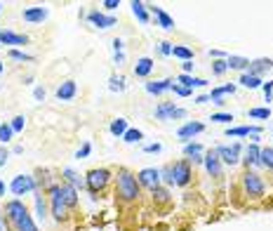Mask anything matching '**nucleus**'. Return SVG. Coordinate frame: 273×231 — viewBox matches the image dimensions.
Wrapping results in <instances>:
<instances>
[{
	"instance_id": "obj_1",
	"label": "nucleus",
	"mask_w": 273,
	"mask_h": 231,
	"mask_svg": "<svg viewBox=\"0 0 273 231\" xmlns=\"http://www.w3.org/2000/svg\"><path fill=\"white\" fill-rule=\"evenodd\" d=\"M116 196L123 200V203H134V200H139L141 186H139V182H137V175H132V172H130V170H125V168L118 170Z\"/></svg>"
},
{
	"instance_id": "obj_2",
	"label": "nucleus",
	"mask_w": 273,
	"mask_h": 231,
	"mask_svg": "<svg viewBox=\"0 0 273 231\" xmlns=\"http://www.w3.org/2000/svg\"><path fill=\"white\" fill-rule=\"evenodd\" d=\"M160 175H163L165 184L170 186H186L193 177V172H191V163L188 161H177V163H170V165H165L160 170Z\"/></svg>"
},
{
	"instance_id": "obj_3",
	"label": "nucleus",
	"mask_w": 273,
	"mask_h": 231,
	"mask_svg": "<svg viewBox=\"0 0 273 231\" xmlns=\"http://www.w3.org/2000/svg\"><path fill=\"white\" fill-rule=\"evenodd\" d=\"M240 184H242V191H245V196H250V198H261V196L266 193L264 179L259 177L257 172H252V170H247V172L242 175Z\"/></svg>"
},
{
	"instance_id": "obj_4",
	"label": "nucleus",
	"mask_w": 273,
	"mask_h": 231,
	"mask_svg": "<svg viewBox=\"0 0 273 231\" xmlns=\"http://www.w3.org/2000/svg\"><path fill=\"white\" fill-rule=\"evenodd\" d=\"M109 182H111V172L106 168H94L85 175V186L90 189V193L104 191L109 186Z\"/></svg>"
},
{
	"instance_id": "obj_5",
	"label": "nucleus",
	"mask_w": 273,
	"mask_h": 231,
	"mask_svg": "<svg viewBox=\"0 0 273 231\" xmlns=\"http://www.w3.org/2000/svg\"><path fill=\"white\" fill-rule=\"evenodd\" d=\"M50 215L55 217L57 222L66 219V203H64V196H62V184H52L50 186Z\"/></svg>"
},
{
	"instance_id": "obj_6",
	"label": "nucleus",
	"mask_w": 273,
	"mask_h": 231,
	"mask_svg": "<svg viewBox=\"0 0 273 231\" xmlns=\"http://www.w3.org/2000/svg\"><path fill=\"white\" fill-rule=\"evenodd\" d=\"M240 151H242L240 142L217 147V156H219V161H221V165H238L240 163Z\"/></svg>"
},
{
	"instance_id": "obj_7",
	"label": "nucleus",
	"mask_w": 273,
	"mask_h": 231,
	"mask_svg": "<svg viewBox=\"0 0 273 231\" xmlns=\"http://www.w3.org/2000/svg\"><path fill=\"white\" fill-rule=\"evenodd\" d=\"M38 189V182L31 177V175H17L12 179V184H10V191L15 193V196H26V193H31Z\"/></svg>"
},
{
	"instance_id": "obj_8",
	"label": "nucleus",
	"mask_w": 273,
	"mask_h": 231,
	"mask_svg": "<svg viewBox=\"0 0 273 231\" xmlns=\"http://www.w3.org/2000/svg\"><path fill=\"white\" fill-rule=\"evenodd\" d=\"M137 182H139V186H146V189H158L160 186V182H163V175H160V170L158 168H144L139 170V175H137Z\"/></svg>"
},
{
	"instance_id": "obj_9",
	"label": "nucleus",
	"mask_w": 273,
	"mask_h": 231,
	"mask_svg": "<svg viewBox=\"0 0 273 231\" xmlns=\"http://www.w3.org/2000/svg\"><path fill=\"white\" fill-rule=\"evenodd\" d=\"M87 22L92 24L94 29L106 31V29H111V26H116V17L104 15V12H99V10H90V12H87Z\"/></svg>"
},
{
	"instance_id": "obj_10",
	"label": "nucleus",
	"mask_w": 273,
	"mask_h": 231,
	"mask_svg": "<svg viewBox=\"0 0 273 231\" xmlns=\"http://www.w3.org/2000/svg\"><path fill=\"white\" fill-rule=\"evenodd\" d=\"M26 212H29V208L24 205V200L15 198V200H10V203H5V217H8L10 224H15L17 219L22 215H26Z\"/></svg>"
},
{
	"instance_id": "obj_11",
	"label": "nucleus",
	"mask_w": 273,
	"mask_h": 231,
	"mask_svg": "<svg viewBox=\"0 0 273 231\" xmlns=\"http://www.w3.org/2000/svg\"><path fill=\"white\" fill-rule=\"evenodd\" d=\"M203 130H205V125L200 123V121H188V123H184L179 130H177V137L184 139V142H191L195 135H200Z\"/></svg>"
},
{
	"instance_id": "obj_12",
	"label": "nucleus",
	"mask_w": 273,
	"mask_h": 231,
	"mask_svg": "<svg viewBox=\"0 0 273 231\" xmlns=\"http://www.w3.org/2000/svg\"><path fill=\"white\" fill-rule=\"evenodd\" d=\"M203 165L210 177H221V161H219V156H217V149H210V151L205 154Z\"/></svg>"
},
{
	"instance_id": "obj_13",
	"label": "nucleus",
	"mask_w": 273,
	"mask_h": 231,
	"mask_svg": "<svg viewBox=\"0 0 273 231\" xmlns=\"http://www.w3.org/2000/svg\"><path fill=\"white\" fill-rule=\"evenodd\" d=\"M146 10L151 12V15H156L158 26H163L165 31H172V29H174V19H172L163 8H158V5H146Z\"/></svg>"
},
{
	"instance_id": "obj_14",
	"label": "nucleus",
	"mask_w": 273,
	"mask_h": 231,
	"mask_svg": "<svg viewBox=\"0 0 273 231\" xmlns=\"http://www.w3.org/2000/svg\"><path fill=\"white\" fill-rule=\"evenodd\" d=\"M47 15H50L47 8H38V5H36V8H26L22 12L24 22H29V24H43L47 19Z\"/></svg>"
},
{
	"instance_id": "obj_15",
	"label": "nucleus",
	"mask_w": 273,
	"mask_h": 231,
	"mask_svg": "<svg viewBox=\"0 0 273 231\" xmlns=\"http://www.w3.org/2000/svg\"><path fill=\"white\" fill-rule=\"evenodd\" d=\"M76 94H78V85H76V80H64V83L57 87V99L59 101H71Z\"/></svg>"
},
{
	"instance_id": "obj_16",
	"label": "nucleus",
	"mask_w": 273,
	"mask_h": 231,
	"mask_svg": "<svg viewBox=\"0 0 273 231\" xmlns=\"http://www.w3.org/2000/svg\"><path fill=\"white\" fill-rule=\"evenodd\" d=\"M254 137V135H261V128L259 125H238V128H228L226 137Z\"/></svg>"
},
{
	"instance_id": "obj_17",
	"label": "nucleus",
	"mask_w": 273,
	"mask_h": 231,
	"mask_svg": "<svg viewBox=\"0 0 273 231\" xmlns=\"http://www.w3.org/2000/svg\"><path fill=\"white\" fill-rule=\"evenodd\" d=\"M153 59L151 57H141V59H137V64H134V76L137 78H148L151 76V71H153Z\"/></svg>"
},
{
	"instance_id": "obj_18",
	"label": "nucleus",
	"mask_w": 273,
	"mask_h": 231,
	"mask_svg": "<svg viewBox=\"0 0 273 231\" xmlns=\"http://www.w3.org/2000/svg\"><path fill=\"white\" fill-rule=\"evenodd\" d=\"M172 85H174V80H170V78H165V80H151V83H146V92L148 94H163L167 92V90H172Z\"/></svg>"
},
{
	"instance_id": "obj_19",
	"label": "nucleus",
	"mask_w": 273,
	"mask_h": 231,
	"mask_svg": "<svg viewBox=\"0 0 273 231\" xmlns=\"http://www.w3.org/2000/svg\"><path fill=\"white\" fill-rule=\"evenodd\" d=\"M0 43H3V45H26V43H29V36L12 33V31H0Z\"/></svg>"
},
{
	"instance_id": "obj_20",
	"label": "nucleus",
	"mask_w": 273,
	"mask_h": 231,
	"mask_svg": "<svg viewBox=\"0 0 273 231\" xmlns=\"http://www.w3.org/2000/svg\"><path fill=\"white\" fill-rule=\"evenodd\" d=\"M226 64H228V69L242 71V73H247V69H250V59H247V57H240V54H231V57H226Z\"/></svg>"
},
{
	"instance_id": "obj_21",
	"label": "nucleus",
	"mask_w": 273,
	"mask_h": 231,
	"mask_svg": "<svg viewBox=\"0 0 273 231\" xmlns=\"http://www.w3.org/2000/svg\"><path fill=\"white\" fill-rule=\"evenodd\" d=\"M268 69H273V59H254V62H250L247 73H250V76H259V78H261V73L268 71Z\"/></svg>"
},
{
	"instance_id": "obj_22",
	"label": "nucleus",
	"mask_w": 273,
	"mask_h": 231,
	"mask_svg": "<svg viewBox=\"0 0 273 231\" xmlns=\"http://www.w3.org/2000/svg\"><path fill=\"white\" fill-rule=\"evenodd\" d=\"M259 151H261L259 144H254V142L247 144V147H245V158H242V163H245L247 168H250V165H259Z\"/></svg>"
},
{
	"instance_id": "obj_23",
	"label": "nucleus",
	"mask_w": 273,
	"mask_h": 231,
	"mask_svg": "<svg viewBox=\"0 0 273 231\" xmlns=\"http://www.w3.org/2000/svg\"><path fill=\"white\" fill-rule=\"evenodd\" d=\"M12 226H15V231H38V226H36V222H33L31 212H26V215H22L15 224H12Z\"/></svg>"
},
{
	"instance_id": "obj_24",
	"label": "nucleus",
	"mask_w": 273,
	"mask_h": 231,
	"mask_svg": "<svg viewBox=\"0 0 273 231\" xmlns=\"http://www.w3.org/2000/svg\"><path fill=\"white\" fill-rule=\"evenodd\" d=\"M130 8H132L134 17H137L141 24H148V22H151V17H148V10H146V3H141V0H132V3H130Z\"/></svg>"
},
{
	"instance_id": "obj_25",
	"label": "nucleus",
	"mask_w": 273,
	"mask_h": 231,
	"mask_svg": "<svg viewBox=\"0 0 273 231\" xmlns=\"http://www.w3.org/2000/svg\"><path fill=\"white\" fill-rule=\"evenodd\" d=\"M174 111H177L174 101H163V104H158L156 106V118L158 121H167V118L174 116Z\"/></svg>"
},
{
	"instance_id": "obj_26",
	"label": "nucleus",
	"mask_w": 273,
	"mask_h": 231,
	"mask_svg": "<svg viewBox=\"0 0 273 231\" xmlns=\"http://www.w3.org/2000/svg\"><path fill=\"white\" fill-rule=\"evenodd\" d=\"M62 196H64L66 208H76V205H78V191L71 184H62Z\"/></svg>"
},
{
	"instance_id": "obj_27",
	"label": "nucleus",
	"mask_w": 273,
	"mask_h": 231,
	"mask_svg": "<svg viewBox=\"0 0 273 231\" xmlns=\"http://www.w3.org/2000/svg\"><path fill=\"white\" fill-rule=\"evenodd\" d=\"M62 175L66 177V182H69V184L73 186V189H83V186H85V179L80 177L78 172H73L71 168H64V170H62Z\"/></svg>"
},
{
	"instance_id": "obj_28",
	"label": "nucleus",
	"mask_w": 273,
	"mask_h": 231,
	"mask_svg": "<svg viewBox=\"0 0 273 231\" xmlns=\"http://www.w3.org/2000/svg\"><path fill=\"white\" fill-rule=\"evenodd\" d=\"M172 57H177L181 62H193V50L186 45H172Z\"/></svg>"
},
{
	"instance_id": "obj_29",
	"label": "nucleus",
	"mask_w": 273,
	"mask_h": 231,
	"mask_svg": "<svg viewBox=\"0 0 273 231\" xmlns=\"http://www.w3.org/2000/svg\"><path fill=\"white\" fill-rule=\"evenodd\" d=\"M36 217H38L40 222H45L47 219V203H45V198H43V193L36 189Z\"/></svg>"
},
{
	"instance_id": "obj_30",
	"label": "nucleus",
	"mask_w": 273,
	"mask_h": 231,
	"mask_svg": "<svg viewBox=\"0 0 273 231\" xmlns=\"http://www.w3.org/2000/svg\"><path fill=\"white\" fill-rule=\"evenodd\" d=\"M259 165L273 172V147H264L259 151Z\"/></svg>"
},
{
	"instance_id": "obj_31",
	"label": "nucleus",
	"mask_w": 273,
	"mask_h": 231,
	"mask_svg": "<svg viewBox=\"0 0 273 231\" xmlns=\"http://www.w3.org/2000/svg\"><path fill=\"white\" fill-rule=\"evenodd\" d=\"M109 130H111V135L123 137V135L127 132V121H125V118H113V121H111V125H109Z\"/></svg>"
},
{
	"instance_id": "obj_32",
	"label": "nucleus",
	"mask_w": 273,
	"mask_h": 231,
	"mask_svg": "<svg viewBox=\"0 0 273 231\" xmlns=\"http://www.w3.org/2000/svg\"><path fill=\"white\" fill-rule=\"evenodd\" d=\"M238 83L245 85V87H250V90H257V87H261V85H264V80H261L259 76H250V73H242Z\"/></svg>"
},
{
	"instance_id": "obj_33",
	"label": "nucleus",
	"mask_w": 273,
	"mask_h": 231,
	"mask_svg": "<svg viewBox=\"0 0 273 231\" xmlns=\"http://www.w3.org/2000/svg\"><path fill=\"white\" fill-rule=\"evenodd\" d=\"M203 154V144L200 142H186L184 144V156H186V161L188 158H193V156H200Z\"/></svg>"
},
{
	"instance_id": "obj_34",
	"label": "nucleus",
	"mask_w": 273,
	"mask_h": 231,
	"mask_svg": "<svg viewBox=\"0 0 273 231\" xmlns=\"http://www.w3.org/2000/svg\"><path fill=\"white\" fill-rule=\"evenodd\" d=\"M141 137H144V132L137 130V128H127V132L123 135V142H127V144H137V142H141Z\"/></svg>"
},
{
	"instance_id": "obj_35",
	"label": "nucleus",
	"mask_w": 273,
	"mask_h": 231,
	"mask_svg": "<svg viewBox=\"0 0 273 231\" xmlns=\"http://www.w3.org/2000/svg\"><path fill=\"white\" fill-rule=\"evenodd\" d=\"M127 85H125V78L123 76H111L109 78V90L111 92H123Z\"/></svg>"
},
{
	"instance_id": "obj_36",
	"label": "nucleus",
	"mask_w": 273,
	"mask_h": 231,
	"mask_svg": "<svg viewBox=\"0 0 273 231\" xmlns=\"http://www.w3.org/2000/svg\"><path fill=\"white\" fill-rule=\"evenodd\" d=\"M250 118L266 121V118H271V108H268V106H254V108H250Z\"/></svg>"
},
{
	"instance_id": "obj_37",
	"label": "nucleus",
	"mask_w": 273,
	"mask_h": 231,
	"mask_svg": "<svg viewBox=\"0 0 273 231\" xmlns=\"http://www.w3.org/2000/svg\"><path fill=\"white\" fill-rule=\"evenodd\" d=\"M226 71H228L226 59H214V62H212V73H214V76H224Z\"/></svg>"
},
{
	"instance_id": "obj_38",
	"label": "nucleus",
	"mask_w": 273,
	"mask_h": 231,
	"mask_svg": "<svg viewBox=\"0 0 273 231\" xmlns=\"http://www.w3.org/2000/svg\"><path fill=\"white\" fill-rule=\"evenodd\" d=\"M10 59H15V62H33V54L22 52V50H10Z\"/></svg>"
},
{
	"instance_id": "obj_39",
	"label": "nucleus",
	"mask_w": 273,
	"mask_h": 231,
	"mask_svg": "<svg viewBox=\"0 0 273 231\" xmlns=\"http://www.w3.org/2000/svg\"><path fill=\"white\" fill-rule=\"evenodd\" d=\"M153 200H158V203H167L170 200V191L165 189V186H158V189H153Z\"/></svg>"
},
{
	"instance_id": "obj_40",
	"label": "nucleus",
	"mask_w": 273,
	"mask_h": 231,
	"mask_svg": "<svg viewBox=\"0 0 273 231\" xmlns=\"http://www.w3.org/2000/svg\"><path fill=\"white\" fill-rule=\"evenodd\" d=\"M12 128H10V123H0V144H8L10 139H12Z\"/></svg>"
},
{
	"instance_id": "obj_41",
	"label": "nucleus",
	"mask_w": 273,
	"mask_h": 231,
	"mask_svg": "<svg viewBox=\"0 0 273 231\" xmlns=\"http://www.w3.org/2000/svg\"><path fill=\"white\" fill-rule=\"evenodd\" d=\"M24 125H26V118H24V116H15V118H12V123H10V128H12V132H22L24 130Z\"/></svg>"
},
{
	"instance_id": "obj_42",
	"label": "nucleus",
	"mask_w": 273,
	"mask_h": 231,
	"mask_svg": "<svg viewBox=\"0 0 273 231\" xmlns=\"http://www.w3.org/2000/svg\"><path fill=\"white\" fill-rule=\"evenodd\" d=\"M212 123H231V121H235L233 113H212L210 118Z\"/></svg>"
},
{
	"instance_id": "obj_43",
	"label": "nucleus",
	"mask_w": 273,
	"mask_h": 231,
	"mask_svg": "<svg viewBox=\"0 0 273 231\" xmlns=\"http://www.w3.org/2000/svg\"><path fill=\"white\" fill-rule=\"evenodd\" d=\"M177 83H179L181 87H188V90H193V76H186V73H181V76L177 78Z\"/></svg>"
},
{
	"instance_id": "obj_44",
	"label": "nucleus",
	"mask_w": 273,
	"mask_h": 231,
	"mask_svg": "<svg viewBox=\"0 0 273 231\" xmlns=\"http://www.w3.org/2000/svg\"><path fill=\"white\" fill-rule=\"evenodd\" d=\"M158 52L163 54V57H170V54H172V43H170V40H163V43H158Z\"/></svg>"
},
{
	"instance_id": "obj_45",
	"label": "nucleus",
	"mask_w": 273,
	"mask_h": 231,
	"mask_svg": "<svg viewBox=\"0 0 273 231\" xmlns=\"http://www.w3.org/2000/svg\"><path fill=\"white\" fill-rule=\"evenodd\" d=\"M214 90H217V94H221V97H224V94H233L235 92V85L233 83H226V85H221V87H214Z\"/></svg>"
},
{
	"instance_id": "obj_46",
	"label": "nucleus",
	"mask_w": 273,
	"mask_h": 231,
	"mask_svg": "<svg viewBox=\"0 0 273 231\" xmlns=\"http://www.w3.org/2000/svg\"><path fill=\"white\" fill-rule=\"evenodd\" d=\"M123 47H125L123 38H113V40H111V50H113V54H120V52H123Z\"/></svg>"
},
{
	"instance_id": "obj_47",
	"label": "nucleus",
	"mask_w": 273,
	"mask_h": 231,
	"mask_svg": "<svg viewBox=\"0 0 273 231\" xmlns=\"http://www.w3.org/2000/svg\"><path fill=\"white\" fill-rule=\"evenodd\" d=\"M261 90H264L266 101H273V80H268V83L261 85Z\"/></svg>"
},
{
	"instance_id": "obj_48",
	"label": "nucleus",
	"mask_w": 273,
	"mask_h": 231,
	"mask_svg": "<svg viewBox=\"0 0 273 231\" xmlns=\"http://www.w3.org/2000/svg\"><path fill=\"white\" fill-rule=\"evenodd\" d=\"M90 151H92V144H90V142H85V144H83V147L78 149L76 158H87V156H90Z\"/></svg>"
},
{
	"instance_id": "obj_49",
	"label": "nucleus",
	"mask_w": 273,
	"mask_h": 231,
	"mask_svg": "<svg viewBox=\"0 0 273 231\" xmlns=\"http://www.w3.org/2000/svg\"><path fill=\"white\" fill-rule=\"evenodd\" d=\"M172 90H174V94H179V97H191V92L193 90H188V87H181V85H172Z\"/></svg>"
},
{
	"instance_id": "obj_50",
	"label": "nucleus",
	"mask_w": 273,
	"mask_h": 231,
	"mask_svg": "<svg viewBox=\"0 0 273 231\" xmlns=\"http://www.w3.org/2000/svg\"><path fill=\"white\" fill-rule=\"evenodd\" d=\"M144 151H146V154H160V151H163V144H146V147H144Z\"/></svg>"
},
{
	"instance_id": "obj_51",
	"label": "nucleus",
	"mask_w": 273,
	"mask_h": 231,
	"mask_svg": "<svg viewBox=\"0 0 273 231\" xmlns=\"http://www.w3.org/2000/svg\"><path fill=\"white\" fill-rule=\"evenodd\" d=\"M102 5H104L106 10H109V12H113V10H116L118 5H120V0H104Z\"/></svg>"
},
{
	"instance_id": "obj_52",
	"label": "nucleus",
	"mask_w": 273,
	"mask_h": 231,
	"mask_svg": "<svg viewBox=\"0 0 273 231\" xmlns=\"http://www.w3.org/2000/svg\"><path fill=\"white\" fill-rule=\"evenodd\" d=\"M193 66H195L193 62H184V64H181V71H184L186 76H191V71H193Z\"/></svg>"
},
{
	"instance_id": "obj_53",
	"label": "nucleus",
	"mask_w": 273,
	"mask_h": 231,
	"mask_svg": "<svg viewBox=\"0 0 273 231\" xmlns=\"http://www.w3.org/2000/svg\"><path fill=\"white\" fill-rule=\"evenodd\" d=\"M33 97H36L38 101H43L45 99V90H43V87H36V90H33Z\"/></svg>"
},
{
	"instance_id": "obj_54",
	"label": "nucleus",
	"mask_w": 273,
	"mask_h": 231,
	"mask_svg": "<svg viewBox=\"0 0 273 231\" xmlns=\"http://www.w3.org/2000/svg\"><path fill=\"white\" fill-rule=\"evenodd\" d=\"M179 118H186V111L177 106V111H174V116H172V121H179Z\"/></svg>"
},
{
	"instance_id": "obj_55",
	"label": "nucleus",
	"mask_w": 273,
	"mask_h": 231,
	"mask_svg": "<svg viewBox=\"0 0 273 231\" xmlns=\"http://www.w3.org/2000/svg\"><path fill=\"white\" fill-rule=\"evenodd\" d=\"M8 156H10L8 149H0V168L5 165V161H8Z\"/></svg>"
},
{
	"instance_id": "obj_56",
	"label": "nucleus",
	"mask_w": 273,
	"mask_h": 231,
	"mask_svg": "<svg viewBox=\"0 0 273 231\" xmlns=\"http://www.w3.org/2000/svg\"><path fill=\"white\" fill-rule=\"evenodd\" d=\"M113 62H116L118 66H123V62H125V52H120V54H113Z\"/></svg>"
},
{
	"instance_id": "obj_57",
	"label": "nucleus",
	"mask_w": 273,
	"mask_h": 231,
	"mask_svg": "<svg viewBox=\"0 0 273 231\" xmlns=\"http://www.w3.org/2000/svg\"><path fill=\"white\" fill-rule=\"evenodd\" d=\"M205 85H207V80H205V78H195L193 76V87H205Z\"/></svg>"
},
{
	"instance_id": "obj_58",
	"label": "nucleus",
	"mask_w": 273,
	"mask_h": 231,
	"mask_svg": "<svg viewBox=\"0 0 273 231\" xmlns=\"http://www.w3.org/2000/svg\"><path fill=\"white\" fill-rule=\"evenodd\" d=\"M203 161H205L203 154H200V156H193V158H188V163H195V165H203Z\"/></svg>"
},
{
	"instance_id": "obj_59",
	"label": "nucleus",
	"mask_w": 273,
	"mask_h": 231,
	"mask_svg": "<svg viewBox=\"0 0 273 231\" xmlns=\"http://www.w3.org/2000/svg\"><path fill=\"white\" fill-rule=\"evenodd\" d=\"M210 101V94H200V97H195V104H207Z\"/></svg>"
},
{
	"instance_id": "obj_60",
	"label": "nucleus",
	"mask_w": 273,
	"mask_h": 231,
	"mask_svg": "<svg viewBox=\"0 0 273 231\" xmlns=\"http://www.w3.org/2000/svg\"><path fill=\"white\" fill-rule=\"evenodd\" d=\"M210 54L214 59H224V52H221V50H210Z\"/></svg>"
},
{
	"instance_id": "obj_61",
	"label": "nucleus",
	"mask_w": 273,
	"mask_h": 231,
	"mask_svg": "<svg viewBox=\"0 0 273 231\" xmlns=\"http://www.w3.org/2000/svg\"><path fill=\"white\" fill-rule=\"evenodd\" d=\"M5 189H8V186H5V182L0 179V196H5Z\"/></svg>"
},
{
	"instance_id": "obj_62",
	"label": "nucleus",
	"mask_w": 273,
	"mask_h": 231,
	"mask_svg": "<svg viewBox=\"0 0 273 231\" xmlns=\"http://www.w3.org/2000/svg\"><path fill=\"white\" fill-rule=\"evenodd\" d=\"M5 229V222H3V212H0V231Z\"/></svg>"
},
{
	"instance_id": "obj_63",
	"label": "nucleus",
	"mask_w": 273,
	"mask_h": 231,
	"mask_svg": "<svg viewBox=\"0 0 273 231\" xmlns=\"http://www.w3.org/2000/svg\"><path fill=\"white\" fill-rule=\"evenodd\" d=\"M3 71H5V64H3V62H0V73H3Z\"/></svg>"
},
{
	"instance_id": "obj_64",
	"label": "nucleus",
	"mask_w": 273,
	"mask_h": 231,
	"mask_svg": "<svg viewBox=\"0 0 273 231\" xmlns=\"http://www.w3.org/2000/svg\"><path fill=\"white\" fill-rule=\"evenodd\" d=\"M0 10H3V3H0Z\"/></svg>"
}]
</instances>
